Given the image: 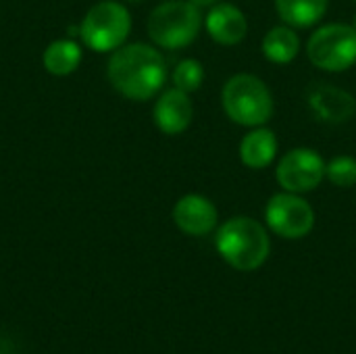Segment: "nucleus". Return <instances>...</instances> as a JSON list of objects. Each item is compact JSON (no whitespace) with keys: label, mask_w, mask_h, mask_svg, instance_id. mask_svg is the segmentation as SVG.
<instances>
[{"label":"nucleus","mask_w":356,"mask_h":354,"mask_svg":"<svg viewBox=\"0 0 356 354\" xmlns=\"http://www.w3.org/2000/svg\"><path fill=\"white\" fill-rule=\"evenodd\" d=\"M106 77L115 92L127 100L154 98L167 81V63L159 48L134 42L117 48L106 65Z\"/></svg>","instance_id":"obj_1"},{"label":"nucleus","mask_w":356,"mask_h":354,"mask_svg":"<svg viewBox=\"0 0 356 354\" xmlns=\"http://www.w3.org/2000/svg\"><path fill=\"white\" fill-rule=\"evenodd\" d=\"M219 257L238 271H254L265 265L271 252L267 230L252 217L227 219L215 236Z\"/></svg>","instance_id":"obj_2"},{"label":"nucleus","mask_w":356,"mask_h":354,"mask_svg":"<svg viewBox=\"0 0 356 354\" xmlns=\"http://www.w3.org/2000/svg\"><path fill=\"white\" fill-rule=\"evenodd\" d=\"M221 106L236 125L261 127L273 117V94L261 77L236 73L221 90Z\"/></svg>","instance_id":"obj_3"},{"label":"nucleus","mask_w":356,"mask_h":354,"mask_svg":"<svg viewBox=\"0 0 356 354\" xmlns=\"http://www.w3.org/2000/svg\"><path fill=\"white\" fill-rule=\"evenodd\" d=\"M202 13L190 0H165L152 8L146 29L159 48L177 50L190 46L202 29Z\"/></svg>","instance_id":"obj_4"},{"label":"nucleus","mask_w":356,"mask_h":354,"mask_svg":"<svg viewBox=\"0 0 356 354\" xmlns=\"http://www.w3.org/2000/svg\"><path fill=\"white\" fill-rule=\"evenodd\" d=\"M131 31V15L125 4L115 0L96 2L79 23V35L86 48L94 52H115Z\"/></svg>","instance_id":"obj_5"},{"label":"nucleus","mask_w":356,"mask_h":354,"mask_svg":"<svg viewBox=\"0 0 356 354\" xmlns=\"http://www.w3.org/2000/svg\"><path fill=\"white\" fill-rule=\"evenodd\" d=\"M309 61L330 73H340L356 63V29L353 23H327L307 42Z\"/></svg>","instance_id":"obj_6"},{"label":"nucleus","mask_w":356,"mask_h":354,"mask_svg":"<svg viewBox=\"0 0 356 354\" xmlns=\"http://www.w3.org/2000/svg\"><path fill=\"white\" fill-rule=\"evenodd\" d=\"M267 227L286 240H300L309 236L315 227V211L302 198V194L280 192L273 194L265 207Z\"/></svg>","instance_id":"obj_7"},{"label":"nucleus","mask_w":356,"mask_h":354,"mask_svg":"<svg viewBox=\"0 0 356 354\" xmlns=\"http://www.w3.org/2000/svg\"><path fill=\"white\" fill-rule=\"evenodd\" d=\"M325 161L323 156L313 148H292L286 152L277 167L275 177L282 190L294 192V194H307L313 192L325 177Z\"/></svg>","instance_id":"obj_8"},{"label":"nucleus","mask_w":356,"mask_h":354,"mask_svg":"<svg viewBox=\"0 0 356 354\" xmlns=\"http://www.w3.org/2000/svg\"><path fill=\"white\" fill-rule=\"evenodd\" d=\"M173 223L188 236H207L219 223V213L213 200L202 194H186L173 207Z\"/></svg>","instance_id":"obj_9"},{"label":"nucleus","mask_w":356,"mask_h":354,"mask_svg":"<svg viewBox=\"0 0 356 354\" xmlns=\"http://www.w3.org/2000/svg\"><path fill=\"white\" fill-rule=\"evenodd\" d=\"M152 117H154V125L163 134L167 136L184 134L194 119V106H192L190 94L175 86L161 92V96L154 102Z\"/></svg>","instance_id":"obj_10"},{"label":"nucleus","mask_w":356,"mask_h":354,"mask_svg":"<svg viewBox=\"0 0 356 354\" xmlns=\"http://www.w3.org/2000/svg\"><path fill=\"white\" fill-rule=\"evenodd\" d=\"M204 27H207L211 40L221 46H236L248 33L246 15L229 2L213 4L207 13Z\"/></svg>","instance_id":"obj_11"},{"label":"nucleus","mask_w":356,"mask_h":354,"mask_svg":"<svg viewBox=\"0 0 356 354\" xmlns=\"http://www.w3.org/2000/svg\"><path fill=\"white\" fill-rule=\"evenodd\" d=\"M311 111L325 123H344L356 113V98L332 83H319L309 92Z\"/></svg>","instance_id":"obj_12"},{"label":"nucleus","mask_w":356,"mask_h":354,"mask_svg":"<svg viewBox=\"0 0 356 354\" xmlns=\"http://www.w3.org/2000/svg\"><path fill=\"white\" fill-rule=\"evenodd\" d=\"M277 156V138L265 125L250 127L240 142V161L248 169H265Z\"/></svg>","instance_id":"obj_13"},{"label":"nucleus","mask_w":356,"mask_h":354,"mask_svg":"<svg viewBox=\"0 0 356 354\" xmlns=\"http://www.w3.org/2000/svg\"><path fill=\"white\" fill-rule=\"evenodd\" d=\"M263 54L269 63L286 65L292 63L300 52V38L294 27L290 25H275L263 35Z\"/></svg>","instance_id":"obj_14"},{"label":"nucleus","mask_w":356,"mask_h":354,"mask_svg":"<svg viewBox=\"0 0 356 354\" xmlns=\"http://www.w3.org/2000/svg\"><path fill=\"white\" fill-rule=\"evenodd\" d=\"M327 2L330 0H275V10L286 25L307 29L323 19L327 13Z\"/></svg>","instance_id":"obj_15"},{"label":"nucleus","mask_w":356,"mask_h":354,"mask_svg":"<svg viewBox=\"0 0 356 354\" xmlns=\"http://www.w3.org/2000/svg\"><path fill=\"white\" fill-rule=\"evenodd\" d=\"M81 58H83L81 46L75 40L63 38V40H54L52 44L46 46V50L42 54V65L50 75L65 77V75H71L73 71H77Z\"/></svg>","instance_id":"obj_16"},{"label":"nucleus","mask_w":356,"mask_h":354,"mask_svg":"<svg viewBox=\"0 0 356 354\" xmlns=\"http://www.w3.org/2000/svg\"><path fill=\"white\" fill-rule=\"evenodd\" d=\"M204 81V67L196 58H184L173 69V86L192 94L196 92Z\"/></svg>","instance_id":"obj_17"},{"label":"nucleus","mask_w":356,"mask_h":354,"mask_svg":"<svg viewBox=\"0 0 356 354\" xmlns=\"http://www.w3.org/2000/svg\"><path fill=\"white\" fill-rule=\"evenodd\" d=\"M325 177L338 188H355L356 186V159L348 154L334 156L325 165Z\"/></svg>","instance_id":"obj_18"},{"label":"nucleus","mask_w":356,"mask_h":354,"mask_svg":"<svg viewBox=\"0 0 356 354\" xmlns=\"http://www.w3.org/2000/svg\"><path fill=\"white\" fill-rule=\"evenodd\" d=\"M194 6H198V8H211L213 4H217L219 0H190Z\"/></svg>","instance_id":"obj_19"},{"label":"nucleus","mask_w":356,"mask_h":354,"mask_svg":"<svg viewBox=\"0 0 356 354\" xmlns=\"http://www.w3.org/2000/svg\"><path fill=\"white\" fill-rule=\"evenodd\" d=\"M125 2H134V4H138V2H144V0H125Z\"/></svg>","instance_id":"obj_20"},{"label":"nucleus","mask_w":356,"mask_h":354,"mask_svg":"<svg viewBox=\"0 0 356 354\" xmlns=\"http://www.w3.org/2000/svg\"><path fill=\"white\" fill-rule=\"evenodd\" d=\"M353 25H355V29H356V15H355V19H353Z\"/></svg>","instance_id":"obj_21"}]
</instances>
